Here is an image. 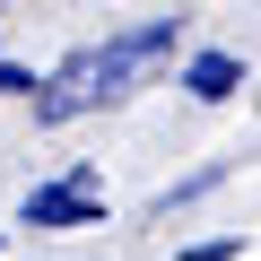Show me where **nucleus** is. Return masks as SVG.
Wrapping results in <instances>:
<instances>
[{
  "instance_id": "obj_1",
  "label": "nucleus",
  "mask_w": 261,
  "mask_h": 261,
  "mask_svg": "<svg viewBox=\"0 0 261 261\" xmlns=\"http://www.w3.org/2000/svg\"><path fill=\"white\" fill-rule=\"evenodd\" d=\"M166 53H174V18L130 27V35H113V44H96V53L61 61V70H53V87L35 96V113H44V122H70V113H87V105H113V96L140 87Z\"/></svg>"
},
{
  "instance_id": "obj_2",
  "label": "nucleus",
  "mask_w": 261,
  "mask_h": 261,
  "mask_svg": "<svg viewBox=\"0 0 261 261\" xmlns=\"http://www.w3.org/2000/svg\"><path fill=\"white\" fill-rule=\"evenodd\" d=\"M96 209H105L96 174H61V183H44V192L27 200V226H79V218H96Z\"/></svg>"
},
{
  "instance_id": "obj_3",
  "label": "nucleus",
  "mask_w": 261,
  "mask_h": 261,
  "mask_svg": "<svg viewBox=\"0 0 261 261\" xmlns=\"http://www.w3.org/2000/svg\"><path fill=\"white\" fill-rule=\"evenodd\" d=\"M183 79H192V96H209V105H218V96H235V79H244V70H235L226 53H200Z\"/></svg>"
}]
</instances>
